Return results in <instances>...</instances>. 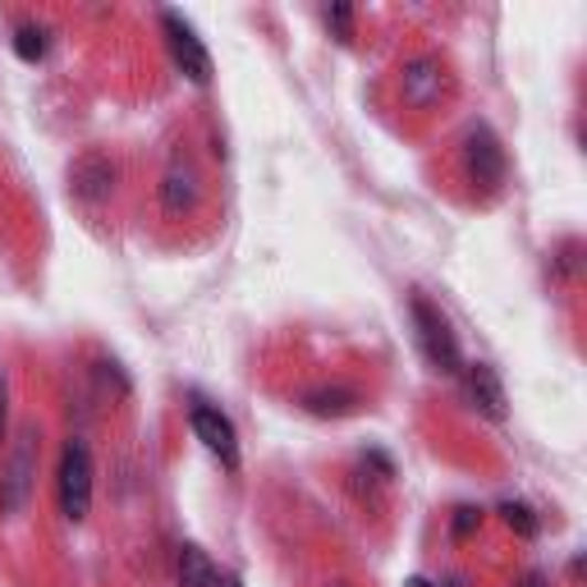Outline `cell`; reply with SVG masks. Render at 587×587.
I'll use <instances>...</instances> for the list:
<instances>
[{
	"label": "cell",
	"mask_w": 587,
	"mask_h": 587,
	"mask_svg": "<svg viewBox=\"0 0 587 587\" xmlns=\"http://www.w3.org/2000/svg\"><path fill=\"white\" fill-rule=\"evenodd\" d=\"M60 510L70 523H83L92 510V454L83 441H70L60 454Z\"/></svg>",
	"instance_id": "cell-2"
},
{
	"label": "cell",
	"mask_w": 587,
	"mask_h": 587,
	"mask_svg": "<svg viewBox=\"0 0 587 587\" xmlns=\"http://www.w3.org/2000/svg\"><path fill=\"white\" fill-rule=\"evenodd\" d=\"M303 409L317 413V418H345L358 409V395L354 390H307L303 395Z\"/></svg>",
	"instance_id": "cell-11"
},
{
	"label": "cell",
	"mask_w": 587,
	"mask_h": 587,
	"mask_svg": "<svg viewBox=\"0 0 587 587\" xmlns=\"http://www.w3.org/2000/svg\"><path fill=\"white\" fill-rule=\"evenodd\" d=\"M74 193L83 198V202H102L106 193H111V179H115V170H111V161L106 157H83L78 166H74Z\"/></svg>",
	"instance_id": "cell-9"
},
{
	"label": "cell",
	"mask_w": 587,
	"mask_h": 587,
	"mask_svg": "<svg viewBox=\"0 0 587 587\" xmlns=\"http://www.w3.org/2000/svg\"><path fill=\"white\" fill-rule=\"evenodd\" d=\"M528 587H542V574H533V578H528Z\"/></svg>",
	"instance_id": "cell-20"
},
{
	"label": "cell",
	"mask_w": 587,
	"mask_h": 587,
	"mask_svg": "<svg viewBox=\"0 0 587 587\" xmlns=\"http://www.w3.org/2000/svg\"><path fill=\"white\" fill-rule=\"evenodd\" d=\"M161 207H166L170 216L198 207V175H193L189 166H170V170H166V179H161Z\"/></svg>",
	"instance_id": "cell-10"
},
{
	"label": "cell",
	"mask_w": 587,
	"mask_h": 587,
	"mask_svg": "<svg viewBox=\"0 0 587 587\" xmlns=\"http://www.w3.org/2000/svg\"><path fill=\"white\" fill-rule=\"evenodd\" d=\"M463 161H469V175H473V184H482V189H501L505 184V151H501L496 134H491L486 125H478L469 134V143H463Z\"/></svg>",
	"instance_id": "cell-5"
},
{
	"label": "cell",
	"mask_w": 587,
	"mask_h": 587,
	"mask_svg": "<svg viewBox=\"0 0 587 587\" xmlns=\"http://www.w3.org/2000/svg\"><path fill=\"white\" fill-rule=\"evenodd\" d=\"M326 23H335V33H339V38H345V42L354 38V10H349V6H331Z\"/></svg>",
	"instance_id": "cell-15"
},
{
	"label": "cell",
	"mask_w": 587,
	"mask_h": 587,
	"mask_svg": "<svg viewBox=\"0 0 587 587\" xmlns=\"http://www.w3.org/2000/svg\"><path fill=\"white\" fill-rule=\"evenodd\" d=\"M413 326H418V345L422 354L441 367V373H459V339L450 331V322L431 307L427 298H413Z\"/></svg>",
	"instance_id": "cell-3"
},
{
	"label": "cell",
	"mask_w": 587,
	"mask_h": 587,
	"mask_svg": "<svg viewBox=\"0 0 587 587\" xmlns=\"http://www.w3.org/2000/svg\"><path fill=\"white\" fill-rule=\"evenodd\" d=\"M211 587H239V583H234V578H221V574H216V583H211Z\"/></svg>",
	"instance_id": "cell-18"
},
{
	"label": "cell",
	"mask_w": 587,
	"mask_h": 587,
	"mask_svg": "<svg viewBox=\"0 0 587 587\" xmlns=\"http://www.w3.org/2000/svg\"><path fill=\"white\" fill-rule=\"evenodd\" d=\"M482 523V514L478 510H454V537H469L473 528Z\"/></svg>",
	"instance_id": "cell-16"
},
{
	"label": "cell",
	"mask_w": 587,
	"mask_h": 587,
	"mask_svg": "<svg viewBox=\"0 0 587 587\" xmlns=\"http://www.w3.org/2000/svg\"><path fill=\"white\" fill-rule=\"evenodd\" d=\"M463 381H469V399L486 413V418H505V390H501V377H496V367H486V363H473L469 373H463Z\"/></svg>",
	"instance_id": "cell-8"
},
{
	"label": "cell",
	"mask_w": 587,
	"mask_h": 587,
	"mask_svg": "<svg viewBox=\"0 0 587 587\" xmlns=\"http://www.w3.org/2000/svg\"><path fill=\"white\" fill-rule=\"evenodd\" d=\"M193 431H198V441L226 463V469H239V437H234V422L221 409L193 405Z\"/></svg>",
	"instance_id": "cell-6"
},
{
	"label": "cell",
	"mask_w": 587,
	"mask_h": 587,
	"mask_svg": "<svg viewBox=\"0 0 587 587\" xmlns=\"http://www.w3.org/2000/svg\"><path fill=\"white\" fill-rule=\"evenodd\" d=\"M6 431H10V386L0 377V446H6Z\"/></svg>",
	"instance_id": "cell-17"
},
{
	"label": "cell",
	"mask_w": 587,
	"mask_h": 587,
	"mask_svg": "<svg viewBox=\"0 0 587 587\" xmlns=\"http://www.w3.org/2000/svg\"><path fill=\"white\" fill-rule=\"evenodd\" d=\"M161 23H166V38H170V51H175V65L189 74L193 83H211V55H207L202 38L193 33V23L179 19L175 10H166Z\"/></svg>",
	"instance_id": "cell-4"
},
{
	"label": "cell",
	"mask_w": 587,
	"mask_h": 587,
	"mask_svg": "<svg viewBox=\"0 0 587 587\" xmlns=\"http://www.w3.org/2000/svg\"><path fill=\"white\" fill-rule=\"evenodd\" d=\"M216 583V565L198 546H184L179 551V587H211Z\"/></svg>",
	"instance_id": "cell-12"
},
{
	"label": "cell",
	"mask_w": 587,
	"mask_h": 587,
	"mask_svg": "<svg viewBox=\"0 0 587 587\" xmlns=\"http://www.w3.org/2000/svg\"><path fill=\"white\" fill-rule=\"evenodd\" d=\"M441 87H446V70H441V60H431V55L409 60L405 74H399V92H405V102L413 111L437 106L441 102Z\"/></svg>",
	"instance_id": "cell-7"
},
{
	"label": "cell",
	"mask_w": 587,
	"mask_h": 587,
	"mask_svg": "<svg viewBox=\"0 0 587 587\" xmlns=\"http://www.w3.org/2000/svg\"><path fill=\"white\" fill-rule=\"evenodd\" d=\"M331 587H349V583H331Z\"/></svg>",
	"instance_id": "cell-21"
},
{
	"label": "cell",
	"mask_w": 587,
	"mask_h": 587,
	"mask_svg": "<svg viewBox=\"0 0 587 587\" xmlns=\"http://www.w3.org/2000/svg\"><path fill=\"white\" fill-rule=\"evenodd\" d=\"M405 587H431V583H427V578H409Z\"/></svg>",
	"instance_id": "cell-19"
},
{
	"label": "cell",
	"mask_w": 587,
	"mask_h": 587,
	"mask_svg": "<svg viewBox=\"0 0 587 587\" xmlns=\"http://www.w3.org/2000/svg\"><path fill=\"white\" fill-rule=\"evenodd\" d=\"M501 514H505L510 528H518L523 537H533V533H537V518H533V510H528V505H501Z\"/></svg>",
	"instance_id": "cell-14"
},
{
	"label": "cell",
	"mask_w": 587,
	"mask_h": 587,
	"mask_svg": "<svg viewBox=\"0 0 587 587\" xmlns=\"http://www.w3.org/2000/svg\"><path fill=\"white\" fill-rule=\"evenodd\" d=\"M33 478H38V427H23L6 459V478H0V510L23 514L28 496H33Z\"/></svg>",
	"instance_id": "cell-1"
},
{
	"label": "cell",
	"mask_w": 587,
	"mask_h": 587,
	"mask_svg": "<svg viewBox=\"0 0 587 587\" xmlns=\"http://www.w3.org/2000/svg\"><path fill=\"white\" fill-rule=\"evenodd\" d=\"M14 55L28 60V65H38V60L46 55V33H42V28H19V33H14Z\"/></svg>",
	"instance_id": "cell-13"
}]
</instances>
